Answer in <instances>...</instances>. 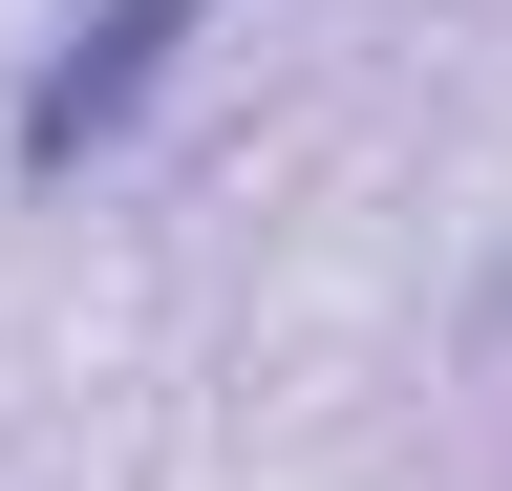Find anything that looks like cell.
<instances>
[{
  "label": "cell",
  "instance_id": "1",
  "mask_svg": "<svg viewBox=\"0 0 512 491\" xmlns=\"http://www.w3.org/2000/svg\"><path fill=\"white\" fill-rule=\"evenodd\" d=\"M192 22H214V0H86V22L22 65V107H0V171H22V193H64V171H86L128 107L192 65Z\"/></svg>",
  "mask_w": 512,
  "mask_h": 491
}]
</instances>
